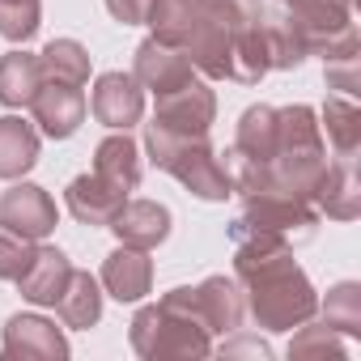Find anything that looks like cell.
Segmentation results:
<instances>
[{
  "label": "cell",
  "instance_id": "d4e9b609",
  "mask_svg": "<svg viewBox=\"0 0 361 361\" xmlns=\"http://www.w3.org/2000/svg\"><path fill=\"white\" fill-rule=\"evenodd\" d=\"M323 323L344 331V336H357L361 331V285L357 281H340L327 289V302H323Z\"/></svg>",
  "mask_w": 361,
  "mask_h": 361
},
{
  "label": "cell",
  "instance_id": "4fadbf2b",
  "mask_svg": "<svg viewBox=\"0 0 361 361\" xmlns=\"http://www.w3.org/2000/svg\"><path fill=\"white\" fill-rule=\"evenodd\" d=\"M310 204L331 221H353L361 213V183H357V157H331L310 192Z\"/></svg>",
  "mask_w": 361,
  "mask_h": 361
},
{
  "label": "cell",
  "instance_id": "30bf717a",
  "mask_svg": "<svg viewBox=\"0 0 361 361\" xmlns=\"http://www.w3.org/2000/svg\"><path fill=\"white\" fill-rule=\"evenodd\" d=\"M90 106H94L98 123H106L111 132H128L145 115V90H140V81L132 73H102L94 81Z\"/></svg>",
  "mask_w": 361,
  "mask_h": 361
},
{
  "label": "cell",
  "instance_id": "e0dca14e",
  "mask_svg": "<svg viewBox=\"0 0 361 361\" xmlns=\"http://www.w3.org/2000/svg\"><path fill=\"white\" fill-rule=\"evenodd\" d=\"M68 276H73V264H68V255L60 247H35V259L18 276V289L35 306H56L64 285H68Z\"/></svg>",
  "mask_w": 361,
  "mask_h": 361
},
{
  "label": "cell",
  "instance_id": "6da1fadb",
  "mask_svg": "<svg viewBox=\"0 0 361 361\" xmlns=\"http://www.w3.org/2000/svg\"><path fill=\"white\" fill-rule=\"evenodd\" d=\"M153 39L183 47L196 73L213 81L259 85L268 64L264 0H153L149 18Z\"/></svg>",
  "mask_w": 361,
  "mask_h": 361
},
{
  "label": "cell",
  "instance_id": "8992f818",
  "mask_svg": "<svg viewBox=\"0 0 361 361\" xmlns=\"http://www.w3.org/2000/svg\"><path fill=\"white\" fill-rule=\"evenodd\" d=\"M314 230H319V209L289 192H251L230 217V243L272 238L285 247H302L314 238Z\"/></svg>",
  "mask_w": 361,
  "mask_h": 361
},
{
  "label": "cell",
  "instance_id": "2e32d148",
  "mask_svg": "<svg viewBox=\"0 0 361 361\" xmlns=\"http://www.w3.org/2000/svg\"><path fill=\"white\" fill-rule=\"evenodd\" d=\"M192 298H196V310H200V319H204V327L217 336H230V331H238L243 327V310H247V302H243V289H238V281H230V276H204L196 289H192Z\"/></svg>",
  "mask_w": 361,
  "mask_h": 361
},
{
  "label": "cell",
  "instance_id": "7a4b0ae2",
  "mask_svg": "<svg viewBox=\"0 0 361 361\" xmlns=\"http://www.w3.org/2000/svg\"><path fill=\"white\" fill-rule=\"evenodd\" d=\"M234 281L243 289L251 319L268 331H293L319 310V293L310 276L298 268L293 247L285 243H272V238L234 243Z\"/></svg>",
  "mask_w": 361,
  "mask_h": 361
},
{
  "label": "cell",
  "instance_id": "ba28073f",
  "mask_svg": "<svg viewBox=\"0 0 361 361\" xmlns=\"http://www.w3.org/2000/svg\"><path fill=\"white\" fill-rule=\"evenodd\" d=\"M0 357H5V361H64L68 357V340L43 314H13L5 323Z\"/></svg>",
  "mask_w": 361,
  "mask_h": 361
},
{
  "label": "cell",
  "instance_id": "484cf974",
  "mask_svg": "<svg viewBox=\"0 0 361 361\" xmlns=\"http://www.w3.org/2000/svg\"><path fill=\"white\" fill-rule=\"evenodd\" d=\"M348 344L336 336V327L327 323H298V336L289 340V357H344Z\"/></svg>",
  "mask_w": 361,
  "mask_h": 361
},
{
  "label": "cell",
  "instance_id": "52a82bcc",
  "mask_svg": "<svg viewBox=\"0 0 361 361\" xmlns=\"http://www.w3.org/2000/svg\"><path fill=\"white\" fill-rule=\"evenodd\" d=\"M213 119H217V94L200 77H192L178 90L157 94V111L149 123L170 132V136H209Z\"/></svg>",
  "mask_w": 361,
  "mask_h": 361
},
{
  "label": "cell",
  "instance_id": "7c38bea8",
  "mask_svg": "<svg viewBox=\"0 0 361 361\" xmlns=\"http://www.w3.org/2000/svg\"><path fill=\"white\" fill-rule=\"evenodd\" d=\"M30 111H35V123H39L43 136L68 140V136L85 123V94H81V85L43 81L39 94H35V102H30Z\"/></svg>",
  "mask_w": 361,
  "mask_h": 361
},
{
  "label": "cell",
  "instance_id": "ffe728a7",
  "mask_svg": "<svg viewBox=\"0 0 361 361\" xmlns=\"http://www.w3.org/2000/svg\"><path fill=\"white\" fill-rule=\"evenodd\" d=\"M39 161V128L22 115H0V178H22Z\"/></svg>",
  "mask_w": 361,
  "mask_h": 361
},
{
  "label": "cell",
  "instance_id": "4316f807",
  "mask_svg": "<svg viewBox=\"0 0 361 361\" xmlns=\"http://www.w3.org/2000/svg\"><path fill=\"white\" fill-rule=\"evenodd\" d=\"M39 0H0V39L9 43H30L39 35Z\"/></svg>",
  "mask_w": 361,
  "mask_h": 361
},
{
  "label": "cell",
  "instance_id": "8fae6325",
  "mask_svg": "<svg viewBox=\"0 0 361 361\" xmlns=\"http://www.w3.org/2000/svg\"><path fill=\"white\" fill-rule=\"evenodd\" d=\"M132 77L140 81V90H153V94H166V90H178L183 81L196 77V64L188 60L183 47L174 43H161V39H145L136 47V60H132Z\"/></svg>",
  "mask_w": 361,
  "mask_h": 361
},
{
  "label": "cell",
  "instance_id": "5bb4252c",
  "mask_svg": "<svg viewBox=\"0 0 361 361\" xmlns=\"http://www.w3.org/2000/svg\"><path fill=\"white\" fill-rule=\"evenodd\" d=\"M106 230H115V238L123 247L153 251V247H161L170 238V209L157 204V200H123Z\"/></svg>",
  "mask_w": 361,
  "mask_h": 361
},
{
  "label": "cell",
  "instance_id": "277c9868",
  "mask_svg": "<svg viewBox=\"0 0 361 361\" xmlns=\"http://www.w3.org/2000/svg\"><path fill=\"white\" fill-rule=\"evenodd\" d=\"M331 161V149L323 140V123L310 106H276V140L268 157V192H289L310 200L323 166Z\"/></svg>",
  "mask_w": 361,
  "mask_h": 361
},
{
  "label": "cell",
  "instance_id": "4dcf8cb0",
  "mask_svg": "<svg viewBox=\"0 0 361 361\" xmlns=\"http://www.w3.org/2000/svg\"><path fill=\"white\" fill-rule=\"evenodd\" d=\"M234 353H255V357H268L272 348H268L264 340H255V336H238L234 344H221V357H234Z\"/></svg>",
  "mask_w": 361,
  "mask_h": 361
},
{
  "label": "cell",
  "instance_id": "3957f363",
  "mask_svg": "<svg viewBox=\"0 0 361 361\" xmlns=\"http://www.w3.org/2000/svg\"><path fill=\"white\" fill-rule=\"evenodd\" d=\"M132 348L145 361H161V357H209L213 353V331L204 327L192 285H178L170 293H161V302L140 306L132 314Z\"/></svg>",
  "mask_w": 361,
  "mask_h": 361
},
{
  "label": "cell",
  "instance_id": "cb8c5ba5",
  "mask_svg": "<svg viewBox=\"0 0 361 361\" xmlns=\"http://www.w3.org/2000/svg\"><path fill=\"white\" fill-rule=\"evenodd\" d=\"M323 123H327L331 157H357V149H361V111L348 94L323 102Z\"/></svg>",
  "mask_w": 361,
  "mask_h": 361
},
{
  "label": "cell",
  "instance_id": "44dd1931",
  "mask_svg": "<svg viewBox=\"0 0 361 361\" xmlns=\"http://www.w3.org/2000/svg\"><path fill=\"white\" fill-rule=\"evenodd\" d=\"M39 85H43L39 56H30L22 47L0 56V102H5V106H30Z\"/></svg>",
  "mask_w": 361,
  "mask_h": 361
},
{
  "label": "cell",
  "instance_id": "5b68a950",
  "mask_svg": "<svg viewBox=\"0 0 361 361\" xmlns=\"http://www.w3.org/2000/svg\"><path fill=\"white\" fill-rule=\"evenodd\" d=\"M145 153L157 170L174 174L192 196L200 200H226L234 196V183H230V170L221 161V153L209 145V136H170L153 123H145Z\"/></svg>",
  "mask_w": 361,
  "mask_h": 361
},
{
  "label": "cell",
  "instance_id": "f546056e",
  "mask_svg": "<svg viewBox=\"0 0 361 361\" xmlns=\"http://www.w3.org/2000/svg\"><path fill=\"white\" fill-rule=\"evenodd\" d=\"M149 5H153V0H106L111 18L123 22V26H140V22L149 18Z\"/></svg>",
  "mask_w": 361,
  "mask_h": 361
},
{
  "label": "cell",
  "instance_id": "9a60e30c",
  "mask_svg": "<svg viewBox=\"0 0 361 361\" xmlns=\"http://www.w3.org/2000/svg\"><path fill=\"white\" fill-rule=\"evenodd\" d=\"M115 302H140L153 289V264L140 247H115L102 264V281H98Z\"/></svg>",
  "mask_w": 361,
  "mask_h": 361
},
{
  "label": "cell",
  "instance_id": "83f0119b",
  "mask_svg": "<svg viewBox=\"0 0 361 361\" xmlns=\"http://www.w3.org/2000/svg\"><path fill=\"white\" fill-rule=\"evenodd\" d=\"M35 247L39 243H30V238H22V234H13V230L0 226V281H18L30 268Z\"/></svg>",
  "mask_w": 361,
  "mask_h": 361
},
{
  "label": "cell",
  "instance_id": "7402d4cb",
  "mask_svg": "<svg viewBox=\"0 0 361 361\" xmlns=\"http://www.w3.org/2000/svg\"><path fill=\"white\" fill-rule=\"evenodd\" d=\"M56 310H60L64 327H94V323L102 319V285H98L90 272H77V268H73V276H68V285H64Z\"/></svg>",
  "mask_w": 361,
  "mask_h": 361
},
{
  "label": "cell",
  "instance_id": "603a6c76",
  "mask_svg": "<svg viewBox=\"0 0 361 361\" xmlns=\"http://www.w3.org/2000/svg\"><path fill=\"white\" fill-rule=\"evenodd\" d=\"M43 81H60V85H85L90 81V51L77 39H51L39 56Z\"/></svg>",
  "mask_w": 361,
  "mask_h": 361
},
{
  "label": "cell",
  "instance_id": "9c48e42d",
  "mask_svg": "<svg viewBox=\"0 0 361 361\" xmlns=\"http://www.w3.org/2000/svg\"><path fill=\"white\" fill-rule=\"evenodd\" d=\"M56 221H60L56 200L39 183H13L5 196H0V226L30 238V243H43L56 230Z\"/></svg>",
  "mask_w": 361,
  "mask_h": 361
},
{
  "label": "cell",
  "instance_id": "f1b7e54d",
  "mask_svg": "<svg viewBox=\"0 0 361 361\" xmlns=\"http://www.w3.org/2000/svg\"><path fill=\"white\" fill-rule=\"evenodd\" d=\"M323 77H327V90H344V94H357V90H361V51H357V56H340V60H327Z\"/></svg>",
  "mask_w": 361,
  "mask_h": 361
},
{
  "label": "cell",
  "instance_id": "ac0fdd59",
  "mask_svg": "<svg viewBox=\"0 0 361 361\" xmlns=\"http://www.w3.org/2000/svg\"><path fill=\"white\" fill-rule=\"evenodd\" d=\"M64 200H68V213L81 226H111V217L119 213V204L128 196L119 188H111L106 178H98V174H77L68 183V192H64Z\"/></svg>",
  "mask_w": 361,
  "mask_h": 361
},
{
  "label": "cell",
  "instance_id": "d6986e66",
  "mask_svg": "<svg viewBox=\"0 0 361 361\" xmlns=\"http://www.w3.org/2000/svg\"><path fill=\"white\" fill-rule=\"evenodd\" d=\"M94 174L106 178L111 188H119L123 196L136 192L145 166H140V149L128 140V132H115V136H106V140L94 149Z\"/></svg>",
  "mask_w": 361,
  "mask_h": 361
}]
</instances>
